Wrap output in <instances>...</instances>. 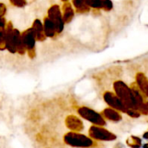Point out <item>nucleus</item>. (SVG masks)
I'll use <instances>...</instances> for the list:
<instances>
[{
	"instance_id": "1",
	"label": "nucleus",
	"mask_w": 148,
	"mask_h": 148,
	"mask_svg": "<svg viewBox=\"0 0 148 148\" xmlns=\"http://www.w3.org/2000/svg\"><path fill=\"white\" fill-rule=\"evenodd\" d=\"M63 141L66 145L72 147L89 148L95 146L94 140L78 132H69L63 136Z\"/></svg>"
},
{
	"instance_id": "2",
	"label": "nucleus",
	"mask_w": 148,
	"mask_h": 148,
	"mask_svg": "<svg viewBox=\"0 0 148 148\" xmlns=\"http://www.w3.org/2000/svg\"><path fill=\"white\" fill-rule=\"evenodd\" d=\"M114 88L116 91L117 95L121 100H122L123 103H126V105H129L130 108H138V102L135 99V96L132 90H130L126 84H124L122 82H117L114 83Z\"/></svg>"
},
{
	"instance_id": "3",
	"label": "nucleus",
	"mask_w": 148,
	"mask_h": 148,
	"mask_svg": "<svg viewBox=\"0 0 148 148\" xmlns=\"http://www.w3.org/2000/svg\"><path fill=\"white\" fill-rule=\"evenodd\" d=\"M78 114H80L81 117L83 119L94 123L96 126H103L105 125V121L102 118V116L96 113L95 111L87 108V107H81L77 110Z\"/></svg>"
},
{
	"instance_id": "4",
	"label": "nucleus",
	"mask_w": 148,
	"mask_h": 148,
	"mask_svg": "<svg viewBox=\"0 0 148 148\" xmlns=\"http://www.w3.org/2000/svg\"><path fill=\"white\" fill-rule=\"evenodd\" d=\"M88 134L91 139H95L98 140H112L115 139V136L114 134H112L103 127L96 125L90 127Z\"/></svg>"
},
{
	"instance_id": "5",
	"label": "nucleus",
	"mask_w": 148,
	"mask_h": 148,
	"mask_svg": "<svg viewBox=\"0 0 148 148\" xmlns=\"http://www.w3.org/2000/svg\"><path fill=\"white\" fill-rule=\"evenodd\" d=\"M66 127L71 130V132H80L83 129L82 121L75 115H69L65 120Z\"/></svg>"
},
{
	"instance_id": "6",
	"label": "nucleus",
	"mask_w": 148,
	"mask_h": 148,
	"mask_svg": "<svg viewBox=\"0 0 148 148\" xmlns=\"http://www.w3.org/2000/svg\"><path fill=\"white\" fill-rule=\"evenodd\" d=\"M104 99H105L106 102L109 106L113 107L114 108H118V109L122 110V111L126 110V108H125L126 107H125V104L123 103V101H121V100L118 96L114 95V94L106 93L104 95Z\"/></svg>"
},
{
	"instance_id": "7",
	"label": "nucleus",
	"mask_w": 148,
	"mask_h": 148,
	"mask_svg": "<svg viewBox=\"0 0 148 148\" xmlns=\"http://www.w3.org/2000/svg\"><path fill=\"white\" fill-rule=\"evenodd\" d=\"M137 82H138V84H139L141 91H143L144 94L148 95V81L145 77V75H142L141 73L138 74L137 75Z\"/></svg>"
},
{
	"instance_id": "8",
	"label": "nucleus",
	"mask_w": 148,
	"mask_h": 148,
	"mask_svg": "<svg viewBox=\"0 0 148 148\" xmlns=\"http://www.w3.org/2000/svg\"><path fill=\"white\" fill-rule=\"evenodd\" d=\"M102 114L108 120L111 121H118L121 119V115L114 110L112 108H107L102 112Z\"/></svg>"
},
{
	"instance_id": "9",
	"label": "nucleus",
	"mask_w": 148,
	"mask_h": 148,
	"mask_svg": "<svg viewBox=\"0 0 148 148\" xmlns=\"http://www.w3.org/2000/svg\"><path fill=\"white\" fill-rule=\"evenodd\" d=\"M86 3L88 6L94 8H102V1L101 0H86Z\"/></svg>"
},
{
	"instance_id": "10",
	"label": "nucleus",
	"mask_w": 148,
	"mask_h": 148,
	"mask_svg": "<svg viewBox=\"0 0 148 148\" xmlns=\"http://www.w3.org/2000/svg\"><path fill=\"white\" fill-rule=\"evenodd\" d=\"M102 1V7L108 10H111L112 7H113V3L110 0H101Z\"/></svg>"
},
{
	"instance_id": "11",
	"label": "nucleus",
	"mask_w": 148,
	"mask_h": 148,
	"mask_svg": "<svg viewBox=\"0 0 148 148\" xmlns=\"http://www.w3.org/2000/svg\"><path fill=\"white\" fill-rule=\"evenodd\" d=\"M143 148H148V143H147V144H145V145L143 146Z\"/></svg>"
},
{
	"instance_id": "12",
	"label": "nucleus",
	"mask_w": 148,
	"mask_h": 148,
	"mask_svg": "<svg viewBox=\"0 0 148 148\" xmlns=\"http://www.w3.org/2000/svg\"><path fill=\"white\" fill-rule=\"evenodd\" d=\"M147 107H148V104H147Z\"/></svg>"
}]
</instances>
